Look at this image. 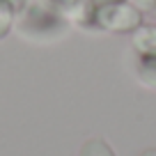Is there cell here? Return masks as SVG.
Here are the masks:
<instances>
[{
	"instance_id": "1",
	"label": "cell",
	"mask_w": 156,
	"mask_h": 156,
	"mask_svg": "<svg viewBox=\"0 0 156 156\" xmlns=\"http://www.w3.org/2000/svg\"><path fill=\"white\" fill-rule=\"evenodd\" d=\"M19 32L21 37L32 39V41H48V39H58L60 34L67 32V21L55 7L30 2L21 12Z\"/></svg>"
},
{
	"instance_id": "2",
	"label": "cell",
	"mask_w": 156,
	"mask_h": 156,
	"mask_svg": "<svg viewBox=\"0 0 156 156\" xmlns=\"http://www.w3.org/2000/svg\"><path fill=\"white\" fill-rule=\"evenodd\" d=\"M80 25L97 28V30H103V32L129 34L142 25V12H138L129 0H119V2H110V5L99 7Z\"/></svg>"
},
{
	"instance_id": "3",
	"label": "cell",
	"mask_w": 156,
	"mask_h": 156,
	"mask_svg": "<svg viewBox=\"0 0 156 156\" xmlns=\"http://www.w3.org/2000/svg\"><path fill=\"white\" fill-rule=\"evenodd\" d=\"M133 51L138 58H156V25H145L133 30Z\"/></svg>"
},
{
	"instance_id": "4",
	"label": "cell",
	"mask_w": 156,
	"mask_h": 156,
	"mask_svg": "<svg viewBox=\"0 0 156 156\" xmlns=\"http://www.w3.org/2000/svg\"><path fill=\"white\" fill-rule=\"evenodd\" d=\"M138 80L145 87L156 90V58H138Z\"/></svg>"
},
{
	"instance_id": "5",
	"label": "cell",
	"mask_w": 156,
	"mask_h": 156,
	"mask_svg": "<svg viewBox=\"0 0 156 156\" xmlns=\"http://www.w3.org/2000/svg\"><path fill=\"white\" fill-rule=\"evenodd\" d=\"M48 5L55 7L64 19L71 16V19L80 21V16H83V12H85V5H87V0H48Z\"/></svg>"
},
{
	"instance_id": "6",
	"label": "cell",
	"mask_w": 156,
	"mask_h": 156,
	"mask_svg": "<svg viewBox=\"0 0 156 156\" xmlns=\"http://www.w3.org/2000/svg\"><path fill=\"white\" fill-rule=\"evenodd\" d=\"M78 156H115V151H112V147L108 145L106 140H101V138H90L87 142H83Z\"/></svg>"
},
{
	"instance_id": "7",
	"label": "cell",
	"mask_w": 156,
	"mask_h": 156,
	"mask_svg": "<svg viewBox=\"0 0 156 156\" xmlns=\"http://www.w3.org/2000/svg\"><path fill=\"white\" fill-rule=\"evenodd\" d=\"M14 21H16V12L7 5L5 0H0V39H5L9 34Z\"/></svg>"
},
{
	"instance_id": "8",
	"label": "cell",
	"mask_w": 156,
	"mask_h": 156,
	"mask_svg": "<svg viewBox=\"0 0 156 156\" xmlns=\"http://www.w3.org/2000/svg\"><path fill=\"white\" fill-rule=\"evenodd\" d=\"M110 2H119V0H87V5H85V12H83V16H80V21H78V23H83V21L87 19L90 14H94V12L99 9V7L110 5Z\"/></svg>"
},
{
	"instance_id": "9",
	"label": "cell",
	"mask_w": 156,
	"mask_h": 156,
	"mask_svg": "<svg viewBox=\"0 0 156 156\" xmlns=\"http://www.w3.org/2000/svg\"><path fill=\"white\" fill-rule=\"evenodd\" d=\"M129 2H131L138 12H142V14H149V12L156 9V0H129Z\"/></svg>"
},
{
	"instance_id": "10",
	"label": "cell",
	"mask_w": 156,
	"mask_h": 156,
	"mask_svg": "<svg viewBox=\"0 0 156 156\" xmlns=\"http://www.w3.org/2000/svg\"><path fill=\"white\" fill-rule=\"evenodd\" d=\"M5 2H7V5H9L14 12H16V14H21V12L28 7V0H5Z\"/></svg>"
},
{
	"instance_id": "11",
	"label": "cell",
	"mask_w": 156,
	"mask_h": 156,
	"mask_svg": "<svg viewBox=\"0 0 156 156\" xmlns=\"http://www.w3.org/2000/svg\"><path fill=\"white\" fill-rule=\"evenodd\" d=\"M140 156H156V149H147V151H142Z\"/></svg>"
},
{
	"instance_id": "12",
	"label": "cell",
	"mask_w": 156,
	"mask_h": 156,
	"mask_svg": "<svg viewBox=\"0 0 156 156\" xmlns=\"http://www.w3.org/2000/svg\"><path fill=\"white\" fill-rule=\"evenodd\" d=\"M154 19H156V9H154Z\"/></svg>"
}]
</instances>
